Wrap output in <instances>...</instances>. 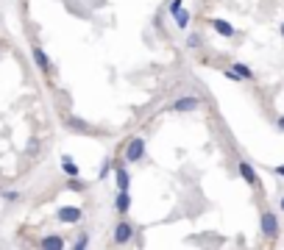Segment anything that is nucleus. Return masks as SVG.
I'll return each mask as SVG.
<instances>
[{"mask_svg": "<svg viewBox=\"0 0 284 250\" xmlns=\"http://www.w3.org/2000/svg\"><path fill=\"white\" fill-rule=\"evenodd\" d=\"M167 109L173 111V114H189V111H198L201 109V95H192V92L179 95V98L167 106Z\"/></svg>", "mask_w": 284, "mask_h": 250, "instance_id": "nucleus-1", "label": "nucleus"}, {"mask_svg": "<svg viewBox=\"0 0 284 250\" xmlns=\"http://www.w3.org/2000/svg\"><path fill=\"white\" fill-rule=\"evenodd\" d=\"M134 234H137V228H134L128 220H120V223L115 225V236H111V239H115V245H128V242L134 239Z\"/></svg>", "mask_w": 284, "mask_h": 250, "instance_id": "nucleus-4", "label": "nucleus"}, {"mask_svg": "<svg viewBox=\"0 0 284 250\" xmlns=\"http://www.w3.org/2000/svg\"><path fill=\"white\" fill-rule=\"evenodd\" d=\"M34 56H37V64H39V67H42L45 73H47V70H50V64H47V56H45L42 50H37V53H34Z\"/></svg>", "mask_w": 284, "mask_h": 250, "instance_id": "nucleus-16", "label": "nucleus"}, {"mask_svg": "<svg viewBox=\"0 0 284 250\" xmlns=\"http://www.w3.org/2000/svg\"><path fill=\"white\" fill-rule=\"evenodd\" d=\"M67 189H73V192H81V183L75 181V178H70V181H67Z\"/></svg>", "mask_w": 284, "mask_h": 250, "instance_id": "nucleus-19", "label": "nucleus"}, {"mask_svg": "<svg viewBox=\"0 0 284 250\" xmlns=\"http://www.w3.org/2000/svg\"><path fill=\"white\" fill-rule=\"evenodd\" d=\"M187 47H189V50H198V47H204V34H198V31L189 34V37H187Z\"/></svg>", "mask_w": 284, "mask_h": 250, "instance_id": "nucleus-14", "label": "nucleus"}, {"mask_svg": "<svg viewBox=\"0 0 284 250\" xmlns=\"http://www.w3.org/2000/svg\"><path fill=\"white\" fill-rule=\"evenodd\" d=\"M237 170H240V178L248 183V186H259V175H257V170H253L251 162H240Z\"/></svg>", "mask_w": 284, "mask_h": 250, "instance_id": "nucleus-6", "label": "nucleus"}, {"mask_svg": "<svg viewBox=\"0 0 284 250\" xmlns=\"http://www.w3.org/2000/svg\"><path fill=\"white\" fill-rule=\"evenodd\" d=\"M181 6H184V0H170V6H167V11H170V17L176 14V11L181 9Z\"/></svg>", "mask_w": 284, "mask_h": 250, "instance_id": "nucleus-17", "label": "nucleus"}, {"mask_svg": "<svg viewBox=\"0 0 284 250\" xmlns=\"http://www.w3.org/2000/svg\"><path fill=\"white\" fill-rule=\"evenodd\" d=\"M212 28H215V31L220 34V37H226V39H232L234 34H237V28L232 25V22L220 20V17H215V20H212Z\"/></svg>", "mask_w": 284, "mask_h": 250, "instance_id": "nucleus-9", "label": "nucleus"}, {"mask_svg": "<svg viewBox=\"0 0 284 250\" xmlns=\"http://www.w3.org/2000/svg\"><path fill=\"white\" fill-rule=\"evenodd\" d=\"M115 181H117V192H128L131 189V175H128L126 162H115Z\"/></svg>", "mask_w": 284, "mask_h": 250, "instance_id": "nucleus-5", "label": "nucleus"}, {"mask_svg": "<svg viewBox=\"0 0 284 250\" xmlns=\"http://www.w3.org/2000/svg\"><path fill=\"white\" fill-rule=\"evenodd\" d=\"M109 172H115V162H111V159H103V164H100V170H98V178L103 181Z\"/></svg>", "mask_w": 284, "mask_h": 250, "instance_id": "nucleus-15", "label": "nucleus"}, {"mask_svg": "<svg viewBox=\"0 0 284 250\" xmlns=\"http://www.w3.org/2000/svg\"><path fill=\"white\" fill-rule=\"evenodd\" d=\"M62 162H64V167H62V170H64V175H67V178H78V175H81L78 164H75L70 156H62Z\"/></svg>", "mask_w": 284, "mask_h": 250, "instance_id": "nucleus-11", "label": "nucleus"}, {"mask_svg": "<svg viewBox=\"0 0 284 250\" xmlns=\"http://www.w3.org/2000/svg\"><path fill=\"white\" fill-rule=\"evenodd\" d=\"M279 31H281V37H284V22H281V28H279Z\"/></svg>", "mask_w": 284, "mask_h": 250, "instance_id": "nucleus-23", "label": "nucleus"}, {"mask_svg": "<svg viewBox=\"0 0 284 250\" xmlns=\"http://www.w3.org/2000/svg\"><path fill=\"white\" fill-rule=\"evenodd\" d=\"M232 70L237 75H240V81H253V70L248 67V64H240V61H234L232 64Z\"/></svg>", "mask_w": 284, "mask_h": 250, "instance_id": "nucleus-12", "label": "nucleus"}, {"mask_svg": "<svg viewBox=\"0 0 284 250\" xmlns=\"http://www.w3.org/2000/svg\"><path fill=\"white\" fill-rule=\"evenodd\" d=\"M259 231H262L268 239H276V236H279V217H276V211L265 208V211L259 214Z\"/></svg>", "mask_w": 284, "mask_h": 250, "instance_id": "nucleus-3", "label": "nucleus"}, {"mask_svg": "<svg viewBox=\"0 0 284 250\" xmlns=\"http://www.w3.org/2000/svg\"><path fill=\"white\" fill-rule=\"evenodd\" d=\"M279 208H281V211H284V195H281V198H279Z\"/></svg>", "mask_w": 284, "mask_h": 250, "instance_id": "nucleus-22", "label": "nucleus"}, {"mask_svg": "<svg viewBox=\"0 0 284 250\" xmlns=\"http://www.w3.org/2000/svg\"><path fill=\"white\" fill-rule=\"evenodd\" d=\"M42 247H64V236L62 234H50L42 239Z\"/></svg>", "mask_w": 284, "mask_h": 250, "instance_id": "nucleus-13", "label": "nucleus"}, {"mask_svg": "<svg viewBox=\"0 0 284 250\" xmlns=\"http://www.w3.org/2000/svg\"><path fill=\"white\" fill-rule=\"evenodd\" d=\"M145 139L142 136H134V139H128L126 142V147H123V162L126 164H137L145 159Z\"/></svg>", "mask_w": 284, "mask_h": 250, "instance_id": "nucleus-2", "label": "nucleus"}, {"mask_svg": "<svg viewBox=\"0 0 284 250\" xmlns=\"http://www.w3.org/2000/svg\"><path fill=\"white\" fill-rule=\"evenodd\" d=\"M128 208H131V195H128V192H117L115 195V211L120 214V217H126Z\"/></svg>", "mask_w": 284, "mask_h": 250, "instance_id": "nucleus-8", "label": "nucleus"}, {"mask_svg": "<svg viewBox=\"0 0 284 250\" xmlns=\"http://www.w3.org/2000/svg\"><path fill=\"white\" fill-rule=\"evenodd\" d=\"M273 172H276V175H281V178H284V164H279V167H273Z\"/></svg>", "mask_w": 284, "mask_h": 250, "instance_id": "nucleus-20", "label": "nucleus"}, {"mask_svg": "<svg viewBox=\"0 0 284 250\" xmlns=\"http://www.w3.org/2000/svg\"><path fill=\"white\" fill-rule=\"evenodd\" d=\"M276 128H279V131H284V114L279 117V120H276Z\"/></svg>", "mask_w": 284, "mask_h": 250, "instance_id": "nucleus-21", "label": "nucleus"}, {"mask_svg": "<svg viewBox=\"0 0 284 250\" xmlns=\"http://www.w3.org/2000/svg\"><path fill=\"white\" fill-rule=\"evenodd\" d=\"M189 20H192V11L184 9V6H181V9L173 14V22H176V28H179V31H187V28H189Z\"/></svg>", "mask_w": 284, "mask_h": 250, "instance_id": "nucleus-10", "label": "nucleus"}, {"mask_svg": "<svg viewBox=\"0 0 284 250\" xmlns=\"http://www.w3.org/2000/svg\"><path fill=\"white\" fill-rule=\"evenodd\" d=\"M59 220H62V223L75 225V223H81V220H84V211H81L78 206H67V208H62V211H59Z\"/></svg>", "mask_w": 284, "mask_h": 250, "instance_id": "nucleus-7", "label": "nucleus"}, {"mask_svg": "<svg viewBox=\"0 0 284 250\" xmlns=\"http://www.w3.org/2000/svg\"><path fill=\"white\" fill-rule=\"evenodd\" d=\"M87 245H90V236H87V234H78V239H75V247H87Z\"/></svg>", "mask_w": 284, "mask_h": 250, "instance_id": "nucleus-18", "label": "nucleus"}]
</instances>
